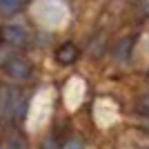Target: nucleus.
Here are the masks:
<instances>
[{
  "label": "nucleus",
  "mask_w": 149,
  "mask_h": 149,
  "mask_svg": "<svg viewBox=\"0 0 149 149\" xmlns=\"http://www.w3.org/2000/svg\"><path fill=\"white\" fill-rule=\"evenodd\" d=\"M27 100L16 87H0V120L13 123L25 116Z\"/></svg>",
  "instance_id": "1"
},
{
  "label": "nucleus",
  "mask_w": 149,
  "mask_h": 149,
  "mask_svg": "<svg viewBox=\"0 0 149 149\" xmlns=\"http://www.w3.org/2000/svg\"><path fill=\"white\" fill-rule=\"evenodd\" d=\"M0 67L5 69L11 78H18V80H27L31 76V62L25 56H16L11 51L0 49Z\"/></svg>",
  "instance_id": "2"
},
{
  "label": "nucleus",
  "mask_w": 149,
  "mask_h": 149,
  "mask_svg": "<svg viewBox=\"0 0 149 149\" xmlns=\"http://www.w3.org/2000/svg\"><path fill=\"white\" fill-rule=\"evenodd\" d=\"M0 40L11 49H22L29 45V31L22 25H5L0 29Z\"/></svg>",
  "instance_id": "3"
},
{
  "label": "nucleus",
  "mask_w": 149,
  "mask_h": 149,
  "mask_svg": "<svg viewBox=\"0 0 149 149\" xmlns=\"http://www.w3.org/2000/svg\"><path fill=\"white\" fill-rule=\"evenodd\" d=\"M2 149H29V147H27V138L18 129H9L2 138Z\"/></svg>",
  "instance_id": "4"
},
{
  "label": "nucleus",
  "mask_w": 149,
  "mask_h": 149,
  "mask_svg": "<svg viewBox=\"0 0 149 149\" xmlns=\"http://www.w3.org/2000/svg\"><path fill=\"white\" fill-rule=\"evenodd\" d=\"M76 58H78V47L74 42H65L62 47H58L56 60L60 65H71V62H76Z\"/></svg>",
  "instance_id": "5"
},
{
  "label": "nucleus",
  "mask_w": 149,
  "mask_h": 149,
  "mask_svg": "<svg viewBox=\"0 0 149 149\" xmlns=\"http://www.w3.org/2000/svg\"><path fill=\"white\" fill-rule=\"evenodd\" d=\"M22 9V0H0V13L2 16H13Z\"/></svg>",
  "instance_id": "6"
},
{
  "label": "nucleus",
  "mask_w": 149,
  "mask_h": 149,
  "mask_svg": "<svg viewBox=\"0 0 149 149\" xmlns=\"http://www.w3.org/2000/svg\"><path fill=\"white\" fill-rule=\"evenodd\" d=\"M129 51H131V38H123V40L116 45V51H113V54H116L118 60H125V58L129 56Z\"/></svg>",
  "instance_id": "7"
},
{
  "label": "nucleus",
  "mask_w": 149,
  "mask_h": 149,
  "mask_svg": "<svg viewBox=\"0 0 149 149\" xmlns=\"http://www.w3.org/2000/svg\"><path fill=\"white\" fill-rule=\"evenodd\" d=\"M136 109H138V113H143V116H147V118H149V93H147V96H143V98H138Z\"/></svg>",
  "instance_id": "8"
},
{
  "label": "nucleus",
  "mask_w": 149,
  "mask_h": 149,
  "mask_svg": "<svg viewBox=\"0 0 149 149\" xmlns=\"http://www.w3.org/2000/svg\"><path fill=\"white\" fill-rule=\"evenodd\" d=\"M62 149H82L80 138H69V140H65V143H62Z\"/></svg>",
  "instance_id": "9"
},
{
  "label": "nucleus",
  "mask_w": 149,
  "mask_h": 149,
  "mask_svg": "<svg viewBox=\"0 0 149 149\" xmlns=\"http://www.w3.org/2000/svg\"><path fill=\"white\" fill-rule=\"evenodd\" d=\"M40 149H58V147L54 145V140H51V138H47V140L42 143V147H40Z\"/></svg>",
  "instance_id": "10"
},
{
  "label": "nucleus",
  "mask_w": 149,
  "mask_h": 149,
  "mask_svg": "<svg viewBox=\"0 0 149 149\" xmlns=\"http://www.w3.org/2000/svg\"><path fill=\"white\" fill-rule=\"evenodd\" d=\"M147 149H149V147H147Z\"/></svg>",
  "instance_id": "11"
}]
</instances>
